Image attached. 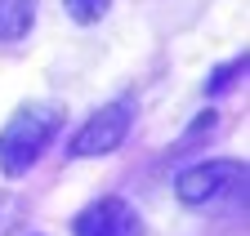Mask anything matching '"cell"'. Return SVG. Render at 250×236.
Listing matches in <instances>:
<instances>
[{"instance_id":"cell-8","label":"cell","mask_w":250,"mask_h":236,"mask_svg":"<svg viewBox=\"0 0 250 236\" xmlns=\"http://www.w3.org/2000/svg\"><path fill=\"white\" fill-rule=\"evenodd\" d=\"M0 210H5V196H0Z\"/></svg>"},{"instance_id":"cell-1","label":"cell","mask_w":250,"mask_h":236,"mask_svg":"<svg viewBox=\"0 0 250 236\" xmlns=\"http://www.w3.org/2000/svg\"><path fill=\"white\" fill-rule=\"evenodd\" d=\"M58 129H62V107L58 103L18 107L5 121V129H0V174H5V179H22V174L49 152Z\"/></svg>"},{"instance_id":"cell-3","label":"cell","mask_w":250,"mask_h":236,"mask_svg":"<svg viewBox=\"0 0 250 236\" xmlns=\"http://www.w3.org/2000/svg\"><path fill=\"white\" fill-rule=\"evenodd\" d=\"M130 125H134V103H107V107H99L89 116V121L72 134V143H67V156L72 161H89V156H107V152H116V147L125 143V134H130Z\"/></svg>"},{"instance_id":"cell-9","label":"cell","mask_w":250,"mask_h":236,"mask_svg":"<svg viewBox=\"0 0 250 236\" xmlns=\"http://www.w3.org/2000/svg\"><path fill=\"white\" fill-rule=\"evenodd\" d=\"M31 236H36V232H31Z\"/></svg>"},{"instance_id":"cell-2","label":"cell","mask_w":250,"mask_h":236,"mask_svg":"<svg viewBox=\"0 0 250 236\" xmlns=\"http://www.w3.org/2000/svg\"><path fill=\"white\" fill-rule=\"evenodd\" d=\"M237 192H246V161H197L174 179V196L192 210L237 196Z\"/></svg>"},{"instance_id":"cell-6","label":"cell","mask_w":250,"mask_h":236,"mask_svg":"<svg viewBox=\"0 0 250 236\" xmlns=\"http://www.w3.org/2000/svg\"><path fill=\"white\" fill-rule=\"evenodd\" d=\"M62 9H67V18H72V22L94 27V22H103V18H107L112 0H62Z\"/></svg>"},{"instance_id":"cell-5","label":"cell","mask_w":250,"mask_h":236,"mask_svg":"<svg viewBox=\"0 0 250 236\" xmlns=\"http://www.w3.org/2000/svg\"><path fill=\"white\" fill-rule=\"evenodd\" d=\"M41 0H0V40H22L36 22Z\"/></svg>"},{"instance_id":"cell-4","label":"cell","mask_w":250,"mask_h":236,"mask_svg":"<svg viewBox=\"0 0 250 236\" xmlns=\"http://www.w3.org/2000/svg\"><path fill=\"white\" fill-rule=\"evenodd\" d=\"M72 236H147L143 214L121 196H99L72 218Z\"/></svg>"},{"instance_id":"cell-7","label":"cell","mask_w":250,"mask_h":236,"mask_svg":"<svg viewBox=\"0 0 250 236\" xmlns=\"http://www.w3.org/2000/svg\"><path fill=\"white\" fill-rule=\"evenodd\" d=\"M241 76H246V54L232 58V63H224V67H219V72L206 80V94H228V90H232V80H241Z\"/></svg>"}]
</instances>
